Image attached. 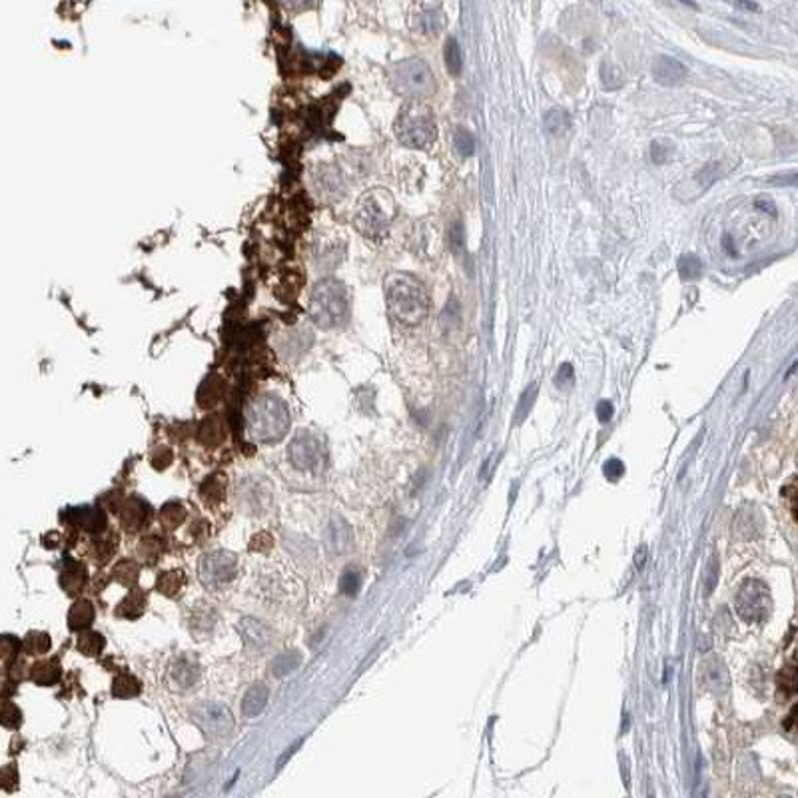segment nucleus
Listing matches in <instances>:
<instances>
[{"instance_id":"1","label":"nucleus","mask_w":798,"mask_h":798,"mask_svg":"<svg viewBox=\"0 0 798 798\" xmlns=\"http://www.w3.org/2000/svg\"><path fill=\"white\" fill-rule=\"evenodd\" d=\"M387 312L397 324L414 327L427 317L431 310V298L419 280L411 273L394 272L384 283Z\"/></svg>"},{"instance_id":"2","label":"nucleus","mask_w":798,"mask_h":798,"mask_svg":"<svg viewBox=\"0 0 798 798\" xmlns=\"http://www.w3.org/2000/svg\"><path fill=\"white\" fill-rule=\"evenodd\" d=\"M310 317L320 330H340L350 322L352 315V293L350 288L337 278H322L313 283L308 302Z\"/></svg>"},{"instance_id":"3","label":"nucleus","mask_w":798,"mask_h":798,"mask_svg":"<svg viewBox=\"0 0 798 798\" xmlns=\"http://www.w3.org/2000/svg\"><path fill=\"white\" fill-rule=\"evenodd\" d=\"M290 427V411L282 397L263 394L248 405L246 429L258 441H280Z\"/></svg>"},{"instance_id":"4","label":"nucleus","mask_w":798,"mask_h":798,"mask_svg":"<svg viewBox=\"0 0 798 798\" xmlns=\"http://www.w3.org/2000/svg\"><path fill=\"white\" fill-rule=\"evenodd\" d=\"M394 222V198L385 190L365 192L355 206L354 224L357 232L367 240H382L389 233Z\"/></svg>"},{"instance_id":"5","label":"nucleus","mask_w":798,"mask_h":798,"mask_svg":"<svg viewBox=\"0 0 798 798\" xmlns=\"http://www.w3.org/2000/svg\"><path fill=\"white\" fill-rule=\"evenodd\" d=\"M394 130L397 140L414 150H424L437 138L434 112L421 104V100H409L405 104L395 118Z\"/></svg>"},{"instance_id":"6","label":"nucleus","mask_w":798,"mask_h":798,"mask_svg":"<svg viewBox=\"0 0 798 798\" xmlns=\"http://www.w3.org/2000/svg\"><path fill=\"white\" fill-rule=\"evenodd\" d=\"M389 80L394 90L409 100H425L437 90L434 70L421 58H405L395 62L389 70Z\"/></svg>"},{"instance_id":"7","label":"nucleus","mask_w":798,"mask_h":798,"mask_svg":"<svg viewBox=\"0 0 798 798\" xmlns=\"http://www.w3.org/2000/svg\"><path fill=\"white\" fill-rule=\"evenodd\" d=\"M735 607H737V613L742 621L762 623L770 613V607H772L768 587L758 579H747L742 585L738 587Z\"/></svg>"},{"instance_id":"8","label":"nucleus","mask_w":798,"mask_h":798,"mask_svg":"<svg viewBox=\"0 0 798 798\" xmlns=\"http://www.w3.org/2000/svg\"><path fill=\"white\" fill-rule=\"evenodd\" d=\"M194 720L210 738H226L233 730V715L220 703L200 705L194 710Z\"/></svg>"},{"instance_id":"9","label":"nucleus","mask_w":798,"mask_h":798,"mask_svg":"<svg viewBox=\"0 0 798 798\" xmlns=\"http://www.w3.org/2000/svg\"><path fill=\"white\" fill-rule=\"evenodd\" d=\"M236 575V555L228 551H216L202 559L200 563V579L206 585L220 587L230 583Z\"/></svg>"},{"instance_id":"10","label":"nucleus","mask_w":798,"mask_h":798,"mask_svg":"<svg viewBox=\"0 0 798 798\" xmlns=\"http://www.w3.org/2000/svg\"><path fill=\"white\" fill-rule=\"evenodd\" d=\"M312 184L315 196L324 202H334L344 194V178L335 166H317L312 174Z\"/></svg>"},{"instance_id":"11","label":"nucleus","mask_w":798,"mask_h":798,"mask_svg":"<svg viewBox=\"0 0 798 798\" xmlns=\"http://www.w3.org/2000/svg\"><path fill=\"white\" fill-rule=\"evenodd\" d=\"M320 445L312 434H300L290 445V459L300 469H312L320 459Z\"/></svg>"},{"instance_id":"12","label":"nucleus","mask_w":798,"mask_h":798,"mask_svg":"<svg viewBox=\"0 0 798 798\" xmlns=\"http://www.w3.org/2000/svg\"><path fill=\"white\" fill-rule=\"evenodd\" d=\"M64 519L68 521V525L80 527L84 531H90V533H100L106 529L108 521H106V513L98 509V507H76V509H68L64 513Z\"/></svg>"},{"instance_id":"13","label":"nucleus","mask_w":798,"mask_h":798,"mask_svg":"<svg viewBox=\"0 0 798 798\" xmlns=\"http://www.w3.org/2000/svg\"><path fill=\"white\" fill-rule=\"evenodd\" d=\"M687 66L671 56H658L653 64V78L661 86H681L687 80Z\"/></svg>"},{"instance_id":"14","label":"nucleus","mask_w":798,"mask_h":798,"mask_svg":"<svg viewBox=\"0 0 798 798\" xmlns=\"http://www.w3.org/2000/svg\"><path fill=\"white\" fill-rule=\"evenodd\" d=\"M120 511V523L126 531H138L148 519V505L138 497H128Z\"/></svg>"},{"instance_id":"15","label":"nucleus","mask_w":798,"mask_h":798,"mask_svg":"<svg viewBox=\"0 0 798 798\" xmlns=\"http://www.w3.org/2000/svg\"><path fill=\"white\" fill-rule=\"evenodd\" d=\"M342 256H344V243L342 242L313 243L312 260H313V266H315L317 270H332V268H337V263L342 262Z\"/></svg>"},{"instance_id":"16","label":"nucleus","mask_w":798,"mask_h":798,"mask_svg":"<svg viewBox=\"0 0 798 798\" xmlns=\"http://www.w3.org/2000/svg\"><path fill=\"white\" fill-rule=\"evenodd\" d=\"M61 585L66 593H80L82 587L86 585V569L72 561V559H64L62 563V575H61Z\"/></svg>"},{"instance_id":"17","label":"nucleus","mask_w":798,"mask_h":798,"mask_svg":"<svg viewBox=\"0 0 798 798\" xmlns=\"http://www.w3.org/2000/svg\"><path fill=\"white\" fill-rule=\"evenodd\" d=\"M700 675L703 681L708 688L723 693L728 688V675L727 668L723 667V663L718 658H707L703 665H700Z\"/></svg>"},{"instance_id":"18","label":"nucleus","mask_w":798,"mask_h":798,"mask_svg":"<svg viewBox=\"0 0 798 798\" xmlns=\"http://www.w3.org/2000/svg\"><path fill=\"white\" fill-rule=\"evenodd\" d=\"M172 678L182 688H190L200 678V667L192 657H180L174 661Z\"/></svg>"},{"instance_id":"19","label":"nucleus","mask_w":798,"mask_h":798,"mask_svg":"<svg viewBox=\"0 0 798 798\" xmlns=\"http://www.w3.org/2000/svg\"><path fill=\"white\" fill-rule=\"evenodd\" d=\"M94 615H96L94 605H92L90 601H86V599H80V601H76L72 605L70 613H68V625H70L72 631L88 629L92 625V621H94Z\"/></svg>"},{"instance_id":"20","label":"nucleus","mask_w":798,"mask_h":798,"mask_svg":"<svg viewBox=\"0 0 798 798\" xmlns=\"http://www.w3.org/2000/svg\"><path fill=\"white\" fill-rule=\"evenodd\" d=\"M443 14L437 9H421L417 11L414 19V28L415 31L424 32V34H437V32L443 28Z\"/></svg>"},{"instance_id":"21","label":"nucleus","mask_w":798,"mask_h":798,"mask_svg":"<svg viewBox=\"0 0 798 798\" xmlns=\"http://www.w3.org/2000/svg\"><path fill=\"white\" fill-rule=\"evenodd\" d=\"M31 678L41 687H51L61 678V665L56 661H41L31 668Z\"/></svg>"},{"instance_id":"22","label":"nucleus","mask_w":798,"mask_h":798,"mask_svg":"<svg viewBox=\"0 0 798 798\" xmlns=\"http://www.w3.org/2000/svg\"><path fill=\"white\" fill-rule=\"evenodd\" d=\"M266 703H268V687H263V685H253V687L246 693V697H243V703H242L243 715L250 718L258 717L263 708H266Z\"/></svg>"},{"instance_id":"23","label":"nucleus","mask_w":798,"mask_h":798,"mask_svg":"<svg viewBox=\"0 0 798 798\" xmlns=\"http://www.w3.org/2000/svg\"><path fill=\"white\" fill-rule=\"evenodd\" d=\"M242 633L246 636V641L253 645V647H266L270 643V633L268 629L260 623V621H253V619H243L242 621Z\"/></svg>"},{"instance_id":"24","label":"nucleus","mask_w":798,"mask_h":798,"mask_svg":"<svg viewBox=\"0 0 798 798\" xmlns=\"http://www.w3.org/2000/svg\"><path fill=\"white\" fill-rule=\"evenodd\" d=\"M144 607H146V597L142 595L140 591H132L130 595L122 599V603L116 609V615L124 619H138L144 613Z\"/></svg>"},{"instance_id":"25","label":"nucleus","mask_w":798,"mask_h":798,"mask_svg":"<svg viewBox=\"0 0 798 798\" xmlns=\"http://www.w3.org/2000/svg\"><path fill=\"white\" fill-rule=\"evenodd\" d=\"M140 681L134 677V675H128V673L118 675V677L114 678V683H112V695L118 698L136 697V695H140Z\"/></svg>"},{"instance_id":"26","label":"nucleus","mask_w":798,"mask_h":798,"mask_svg":"<svg viewBox=\"0 0 798 798\" xmlns=\"http://www.w3.org/2000/svg\"><path fill=\"white\" fill-rule=\"evenodd\" d=\"M543 124H545V130L551 136H563L571 126V116L563 108H553L545 114Z\"/></svg>"},{"instance_id":"27","label":"nucleus","mask_w":798,"mask_h":798,"mask_svg":"<svg viewBox=\"0 0 798 798\" xmlns=\"http://www.w3.org/2000/svg\"><path fill=\"white\" fill-rule=\"evenodd\" d=\"M104 645H106V641H104V636H102L100 633L84 631V633L78 636L76 649L80 651L82 655H86V657H98L102 651H104Z\"/></svg>"},{"instance_id":"28","label":"nucleus","mask_w":798,"mask_h":798,"mask_svg":"<svg viewBox=\"0 0 798 798\" xmlns=\"http://www.w3.org/2000/svg\"><path fill=\"white\" fill-rule=\"evenodd\" d=\"M443 58L449 74L451 76H459L461 68H463V54H461V48H459V42L455 41L453 36H449L447 42H445Z\"/></svg>"},{"instance_id":"29","label":"nucleus","mask_w":798,"mask_h":798,"mask_svg":"<svg viewBox=\"0 0 798 798\" xmlns=\"http://www.w3.org/2000/svg\"><path fill=\"white\" fill-rule=\"evenodd\" d=\"M184 583H186V577H184L182 571H166V573L158 577L156 587H158V591L164 593V595L176 597L182 591Z\"/></svg>"},{"instance_id":"30","label":"nucleus","mask_w":798,"mask_h":798,"mask_svg":"<svg viewBox=\"0 0 798 798\" xmlns=\"http://www.w3.org/2000/svg\"><path fill=\"white\" fill-rule=\"evenodd\" d=\"M200 493L208 501V503H218L222 501L224 493H226V477L224 475H212L204 481V485L200 487Z\"/></svg>"},{"instance_id":"31","label":"nucleus","mask_w":798,"mask_h":798,"mask_svg":"<svg viewBox=\"0 0 798 798\" xmlns=\"http://www.w3.org/2000/svg\"><path fill=\"white\" fill-rule=\"evenodd\" d=\"M678 273L687 282L698 280L703 275V262L698 260V256H695V253H683L678 258Z\"/></svg>"},{"instance_id":"32","label":"nucleus","mask_w":798,"mask_h":798,"mask_svg":"<svg viewBox=\"0 0 798 798\" xmlns=\"http://www.w3.org/2000/svg\"><path fill=\"white\" fill-rule=\"evenodd\" d=\"M138 577H140V565L136 561L124 559V561H120L118 565L114 567V579L118 583H122V585L132 587L138 581Z\"/></svg>"},{"instance_id":"33","label":"nucleus","mask_w":798,"mask_h":798,"mask_svg":"<svg viewBox=\"0 0 798 798\" xmlns=\"http://www.w3.org/2000/svg\"><path fill=\"white\" fill-rule=\"evenodd\" d=\"M224 437H226V427L220 421L218 424L216 421H206V425L200 429V435H198L200 443L208 445V447L220 445L224 441Z\"/></svg>"},{"instance_id":"34","label":"nucleus","mask_w":798,"mask_h":798,"mask_svg":"<svg viewBox=\"0 0 798 798\" xmlns=\"http://www.w3.org/2000/svg\"><path fill=\"white\" fill-rule=\"evenodd\" d=\"M160 519H162V523L168 529H176V527H180L184 523V519H186V509H184L180 503H168V505L162 507V511H160Z\"/></svg>"},{"instance_id":"35","label":"nucleus","mask_w":798,"mask_h":798,"mask_svg":"<svg viewBox=\"0 0 798 798\" xmlns=\"http://www.w3.org/2000/svg\"><path fill=\"white\" fill-rule=\"evenodd\" d=\"M24 647H26V651L31 653V655H44V653H48L52 647L51 643V636L46 635V633H41V631H34V633H31V635L26 636V641H24Z\"/></svg>"},{"instance_id":"36","label":"nucleus","mask_w":798,"mask_h":798,"mask_svg":"<svg viewBox=\"0 0 798 798\" xmlns=\"http://www.w3.org/2000/svg\"><path fill=\"white\" fill-rule=\"evenodd\" d=\"M164 553V543L158 537H148L144 539L140 545V555L148 561V563H156L160 555Z\"/></svg>"},{"instance_id":"37","label":"nucleus","mask_w":798,"mask_h":798,"mask_svg":"<svg viewBox=\"0 0 798 798\" xmlns=\"http://www.w3.org/2000/svg\"><path fill=\"white\" fill-rule=\"evenodd\" d=\"M601 80L607 90H619L623 86V72L619 70L613 64H603L601 68Z\"/></svg>"},{"instance_id":"38","label":"nucleus","mask_w":798,"mask_h":798,"mask_svg":"<svg viewBox=\"0 0 798 798\" xmlns=\"http://www.w3.org/2000/svg\"><path fill=\"white\" fill-rule=\"evenodd\" d=\"M22 723V713L21 708L12 703H4L0 705V725L9 728H16Z\"/></svg>"},{"instance_id":"39","label":"nucleus","mask_w":798,"mask_h":798,"mask_svg":"<svg viewBox=\"0 0 798 798\" xmlns=\"http://www.w3.org/2000/svg\"><path fill=\"white\" fill-rule=\"evenodd\" d=\"M21 653V641L16 636L4 635L0 636V661H6L11 663L16 658V655Z\"/></svg>"},{"instance_id":"40","label":"nucleus","mask_w":798,"mask_h":798,"mask_svg":"<svg viewBox=\"0 0 798 798\" xmlns=\"http://www.w3.org/2000/svg\"><path fill=\"white\" fill-rule=\"evenodd\" d=\"M778 687H780V691L787 697H792L797 693V671H794V665H788V667L780 671V675H778Z\"/></svg>"},{"instance_id":"41","label":"nucleus","mask_w":798,"mask_h":798,"mask_svg":"<svg viewBox=\"0 0 798 798\" xmlns=\"http://www.w3.org/2000/svg\"><path fill=\"white\" fill-rule=\"evenodd\" d=\"M298 665H300L298 653H285V655H282V657H278L275 661H273L272 668L275 675H288V673H292Z\"/></svg>"},{"instance_id":"42","label":"nucleus","mask_w":798,"mask_h":798,"mask_svg":"<svg viewBox=\"0 0 798 798\" xmlns=\"http://www.w3.org/2000/svg\"><path fill=\"white\" fill-rule=\"evenodd\" d=\"M455 148L461 156H471L475 154V138L471 132L467 130H457L455 132Z\"/></svg>"},{"instance_id":"43","label":"nucleus","mask_w":798,"mask_h":798,"mask_svg":"<svg viewBox=\"0 0 798 798\" xmlns=\"http://www.w3.org/2000/svg\"><path fill=\"white\" fill-rule=\"evenodd\" d=\"M359 583H362V577H359L357 571H354V569L345 571L344 577H342V593L354 595L355 591L359 589Z\"/></svg>"},{"instance_id":"44","label":"nucleus","mask_w":798,"mask_h":798,"mask_svg":"<svg viewBox=\"0 0 798 798\" xmlns=\"http://www.w3.org/2000/svg\"><path fill=\"white\" fill-rule=\"evenodd\" d=\"M535 395H537V385L533 384L529 389H527L525 394H523L521 401H519V407H517V421H521V419L529 414L531 405H533V401H535Z\"/></svg>"},{"instance_id":"45","label":"nucleus","mask_w":798,"mask_h":798,"mask_svg":"<svg viewBox=\"0 0 798 798\" xmlns=\"http://www.w3.org/2000/svg\"><path fill=\"white\" fill-rule=\"evenodd\" d=\"M16 782H19V772H16L14 765H9V767H4L0 770V788L11 790V788L16 787Z\"/></svg>"},{"instance_id":"46","label":"nucleus","mask_w":798,"mask_h":798,"mask_svg":"<svg viewBox=\"0 0 798 798\" xmlns=\"http://www.w3.org/2000/svg\"><path fill=\"white\" fill-rule=\"evenodd\" d=\"M449 243H451V250H453V253H459L463 252V226L459 222H455L453 226H451V232H449Z\"/></svg>"},{"instance_id":"47","label":"nucleus","mask_w":798,"mask_h":798,"mask_svg":"<svg viewBox=\"0 0 798 798\" xmlns=\"http://www.w3.org/2000/svg\"><path fill=\"white\" fill-rule=\"evenodd\" d=\"M342 523V521H340ZM330 533H332V545H335V549L337 551H342V549H345V541H347V525L345 523H342L340 527H330Z\"/></svg>"},{"instance_id":"48","label":"nucleus","mask_w":798,"mask_h":798,"mask_svg":"<svg viewBox=\"0 0 798 798\" xmlns=\"http://www.w3.org/2000/svg\"><path fill=\"white\" fill-rule=\"evenodd\" d=\"M280 2H282L283 9H288V11L305 12V11H312L313 6H315L320 0H280Z\"/></svg>"},{"instance_id":"49","label":"nucleus","mask_w":798,"mask_h":798,"mask_svg":"<svg viewBox=\"0 0 798 798\" xmlns=\"http://www.w3.org/2000/svg\"><path fill=\"white\" fill-rule=\"evenodd\" d=\"M718 178V164H708V166H705L703 170H700V174L697 176V180L700 184H703V188H708L710 184L715 182Z\"/></svg>"},{"instance_id":"50","label":"nucleus","mask_w":798,"mask_h":798,"mask_svg":"<svg viewBox=\"0 0 798 798\" xmlns=\"http://www.w3.org/2000/svg\"><path fill=\"white\" fill-rule=\"evenodd\" d=\"M651 158H653V162H655V164L667 162V158H668L667 142H663V140L653 142V146H651Z\"/></svg>"},{"instance_id":"51","label":"nucleus","mask_w":798,"mask_h":798,"mask_svg":"<svg viewBox=\"0 0 798 798\" xmlns=\"http://www.w3.org/2000/svg\"><path fill=\"white\" fill-rule=\"evenodd\" d=\"M555 382L559 387H569V385L575 382V374H573V367H571V364H565L559 367V372H557V377Z\"/></svg>"},{"instance_id":"52","label":"nucleus","mask_w":798,"mask_h":798,"mask_svg":"<svg viewBox=\"0 0 798 798\" xmlns=\"http://www.w3.org/2000/svg\"><path fill=\"white\" fill-rule=\"evenodd\" d=\"M172 461V451L168 447H158L154 453H152V465H156L158 469H162L166 465Z\"/></svg>"},{"instance_id":"53","label":"nucleus","mask_w":798,"mask_h":798,"mask_svg":"<svg viewBox=\"0 0 798 798\" xmlns=\"http://www.w3.org/2000/svg\"><path fill=\"white\" fill-rule=\"evenodd\" d=\"M603 471H605V475L609 477V479H611V481H616V479H619L621 475L625 473V465L621 463L619 459H611V461H607L605 469H603Z\"/></svg>"},{"instance_id":"54","label":"nucleus","mask_w":798,"mask_h":798,"mask_svg":"<svg viewBox=\"0 0 798 798\" xmlns=\"http://www.w3.org/2000/svg\"><path fill=\"white\" fill-rule=\"evenodd\" d=\"M730 6H735V9H738V11H745V12H758L760 11V6H758L755 0H727Z\"/></svg>"},{"instance_id":"55","label":"nucleus","mask_w":798,"mask_h":798,"mask_svg":"<svg viewBox=\"0 0 798 798\" xmlns=\"http://www.w3.org/2000/svg\"><path fill=\"white\" fill-rule=\"evenodd\" d=\"M597 415H599L601 421H609L611 415H613V405H611V401H601V404L597 405Z\"/></svg>"},{"instance_id":"56","label":"nucleus","mask_w":798,"mask_h":798,"mask_svg":"<svg viewBox=\"0 0 798 798\" xmlns=\"http://www.w3.org/2000/svg\"><path fill=\"white\" fill-rule=\"evenodd\" d=\"M782 495L787 497L788 501H790V511L794 513V511H797V507H794V495H797V487H794V483H790L788 487H784V489H782Z\"/></svg>"},{"instance_id":"57","label":"nucleus","mask_w":798,"mask_h":798,"mask_svg":"<svg viewBox=\"0 0 798 798\" xmlns=\"http://www.w3.org/2000/svg\"><path fill=\"white\" fill-rule=\"evenodd\" d=\"M757 208L758 210H765V212H768L770 216H777V210H775V206H772L770 200H758Z\"/></svg>"},{"instance_id":"58","label":"nucleus","mask_w":798,"mask_h":798,"mask_svg":"<svg viewBox=\"0 0 798 798\" xmlns=\"http://www.w3.org/2000/svg\"><path fill=\"white\" fill-rule=\"evenodd\" d=\"M725 248H727V252L730 256H735V246L730 243V236H725Z\"/></svg>"},{"instance_id":"59","label":"nucleus","mask_w":798,"mask_h":798,"mask_svg":"<svg viewBox=\"0 0 798 798\" xmlns=\"http://www.w3.org/2000/svg\"><path fill=\"white\" fill-rule=\"evenodd\" d=\"M681 2H685V4H688V6H693V9H697V4H695L693 0H681Z\"/></svg>"}]
</instances>
